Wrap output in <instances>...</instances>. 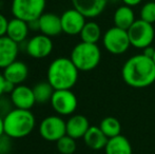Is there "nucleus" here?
I'll list each match as a JSON object with an SVG mask.
<instances>
[{
    "mask_svg": "<svg viewBox=\"0 0 155 154\" xmlns=\"http://www.w3.org/2000/svg\"><path fill=\"white\" fill-rule=\"evenodd\" d=\"M39 134L47 142H57L67 134V125L60 115H50L41 120Z\"/></svg>",
    "mask_w": 155,
    "mask_h": 154,
    "instance_id": "obj_8",
    "label": "nucleus"
},
{
    "mask_svg": "<svg viewBox=\"0 0 155 154\" xmlns=\"http://www.w3.org/2000/svg\"><path fill=\"white\" fill-rule=\"evenodd\" d=\"M152 59H153V61H154V64H155V53H154V56H153V58H152Z\"/></svg>",
    "mask_w": 155,
    "mask_h": 154,
    "instance_id": "obj_36",
    "label": "nucleus"
},
{
    "mask_svg": "<svg viewBox=\"0 0 155 154\" xmlns=\"http://www.w3.org/2000/svg\"><path fill=\"white\" fill-rule=\"evenodd\" d=\"M39 22V31L41 34L54 37L59 35L62 32L61 19L60 16H57L53 13H43L38 19Z\"/></svg>",
    "mask_w": 155,
    "mask_h": 154,
    "instance_id": "obj_15",
    "label": "nucleus"
},
{
    "mask_svg": "<svg viewBox=\"0 0 155 154\" xmlns=\"http://www.w3.org/2000/svg\"><path fill=\"white\" fill-rule=\"evenodd\" d=\"M74 8L86 18H95L104 11L108 0H71Z\"/></svg>",
    "mask_w": 155,
    "mask_h": 154,
    "instance_id": "obj_14",
    "label": "nucleus"
},
{
    "mask_svg": "<svg viewBox=\"0 0 155 154\" xmlns=\"http://www.w3.org/2000/svg\"><path fill=\"white\" fill-rule=\"evenodd\" d=\"M70 58L78 70L88 72L94 70L99 64L101 52L96 43L81 41L73 48Z\"/></svg>",
    "mask_w": 155,
    "mask_h": 154,
    "instance_id": "obj_4",
    "label": "nucleus"
},
{
    "mask_svg": "<svg viewBox=\"0 0 155 154\" xmlns=\"http://www.w3.org/2000/svg\"><path fill=\"white\" fill-rule=\"evenodd\" d=\"M11 106H13L11 99L8 100V99H4L0 96V115H2L3 117L4 115H6L12 110L11 109Z\"/></svg>",
    "mask_w": 155,
    "mask_h": 154,
    "instance_id": "obj_28",
    "label": "nucleus"
},
{
    "mask_svg": "<svg viewBox=\"0 0 155 154\" xmlns=\"http://www.w3.org/2000/svg\"><path fill=\"white\" fill-rule=\"evenodd\" d=\"M4 84H5V78L3 76V73L0 72V96L4 94Z\"/></svg>",
    "mask_w": 155,
    "mask_h": 154,
    "instance_id": "obj_33",
    "label": "nucleus"
},
{
    "mask_svg": "<svg viewBox=\"0 0 155 154\" xmlns=\"http://www.w3.org/2000/svg\"><path fill=\"white\" fill-rule=\"evenodd\" d=\"M12 150V138L3 134L0 136V154H10Z\"/></svg>",
    "mask_w": 155,
    "mask_h": 154,
    "instance_id": "obj_27",
    "label": "nucleus"
},
{
    "mask_svg": "<svg viewBox=\"0 0 155 154\" xmlns=\"http://www.w3.org/2000/svg\"><path fill=\"white\" fill-rule=\"evenodd\" d=\"M61 19L62 32L67 35L75 36L80 34L82 28L86 25V17L76 8H70L62 13Z\"/></svg>",
    "mask_w": 155,
    "mask_h": 154,
    "instance_id": "obj_11",
    "label": "nucleus"
},
{
    "mask_svg": "<svg viewBox=\"0 0 155 154\" xmlns=\"http://www.w3.org/2000/svg\"><path fill=\"white\" fill-rule=\"evenodd\" d=\"M19 44L8 38V36L0 37V69H5L8 66L17 60L19 53Z\"/></svg>",
    "mask_w": 155,
    "mask_h": 154,
    "instance_id": "obj_13",
    "label": "nucleus"
},
{
    "mask_svg": "<svg viewBox=\"0 0 155 154\" xmlns=\"http://www.w3.org/2000/svg\"><path fill=\"white\" fill-rule=\"evenodd\" d=\"M53 47L51 37L45 34H38L25 43V52L30 57L35 59H42L52 53Z\"/></svg>",
    "mask_w": 155,
    "mask_h": 154,
    "instance_id": "obj_10",
    "label": "nucleus"
},
{
    "mask_svg": "<svg viewBox=\"0 0 155 154\" xmlns=\"http://www.w3.org/2000/svg\"><path fill=\"white\" fill-rule=\"evenodd\" d=\"M15 84L13 82L8 81L5 79V84H4V94H11L13 92V90L15 89Z\"/></svg>",
    "mask_w": 155,
    "mask_h": 154,
    "instance_id": "obj_30",
    "label": "nucleus"
},
{
    "mask_svg": "<svg viewBox=\"0 0 155 154\" xmlns=\"http://www.w3.org/2000/svg\"><path fill=\"white\" fill-rule=\"evenodd\" d=\"M99 128L108 138H112L119 135L121 131V125L119 120L112 116L106 117V118L102 119L100 121Z\"/></svg>",
    "mask_w": 155,
    "mask_h": 154,
    "instance_id": "obj_24",
    "label": "nucleus"
},
{
    "mask_svg": "<svg viewBox=\"0 0 155 154\" xmlns=\"http://www.w3.org/2000/svg\"><path fill=\"white\" fill-rule=\"evenodd\" d=\"M104 45L107 51L113 55L126 53L131 45L128 31L117 27L109 29L104 35Z\"/></svg>",
    "mask_w": 155,
    "mask_h": 154,
    "instance_id": "obj_7",
    "label": "nucleus"
},
{
    "mask_svg": "<svg viewBox=\"0 0 155 154\" xmlns=\"http://www.w3.org/2000/svg\"><path fill=\"white\" fill-rule=\"evenodd\" d=\"M104 151L106 154H132V147L128 138L119 134L109 138Z\"/></svg>",
    "mask_w": 155,
    "mask_h": 154,
    "instance_id": "obj_20",
    "label": "nucleus"
},
{
    "mask_svg": "<svg viewBox=\"0 0 155 154\" xmlns=\"http://www.w3.org/2000/svg\"><path fill=\"white\" fill-rule=\"evenodd\" d=\"M57 150L61 154H73L76 151V139L65 134L56 142Z\"/></svg>",
    "mask_w": 155,
    "mask_h": 154,
    "instance_id": "obj_25",
    "label": "nucleus"
},
{
    "mask_svg": "<svg viewBox=\"0 0 155 154\" xmlns=\"http://www.w3.org/2000/svg\"><path fill=\"white\" fill-rule=\"evenodd\" d=\"M154 53H155V49L153 47H151V45H149V47H147V48H145V49H143V54L147 56V57H149V58H153Z\"/></svg>",
    "mask_w": 155,
    "mask_h": 154,
    "instance_id": "obj_31",
    "label": "nucleus"
},
{
    "mask_svg": "<svg viewBox=\"0 0 155 154\" xmlns=\"http://www.w3.org/2000/svg\"><path fill=\"white\" fill-rule=\"evenodd\" d=\"M29 27H30V30H33V31H39L38 19H37V20H33V21H31V22H29Z\"/></svg>",
    "mask_w": 155,
    "mask_h": 154,
    "instance_id": "obj_34",
    "label": "nucleus"
},
{
    "mask_svg": "<svg viewBox=\"0 0 155 154\" xmlns=\"http://www.w3.org/2000/svg\"><path fill=\"white\" fill-rule=\"evenodd\" d=\"M50 103L54 111L60 116L72 115L78 106L77 97L71 90H55Z\"/></svg>",
    "mask_w": 155,
    "mask_h": 154,
    "instance_id": "obj_9",
    "label": "nucleus"
},
{
    "mask_svg": "<svg viewBox=\"0 0 155 154\" xmlns=\"http://www.w3.org/2000/svg\"><path fill=\"white\" fill-rule=\"evenodd\" d=\"M8 25V20L6 19V17L4 15H2L0 13V37L6 35Z\"/></svg>",
    "mask_w": 155,
    "mask_h": 154,
    "instance_id": "obj_29",
    "label": "nucleus"
},
{
    "mask_svg": "<svg viewBox=\"0 0 155 154\" xmlns=\"http://www.w3.org/2000/svg\"><path fill=\"white\" fill-rule=\"evenodd\" d=\"M79 35L81 41L89 43H97L101 37V29L98 25V23L94 21H87Z\"/></svg>",
    "mask_w": 155,
    "mask_h": 154,
    "instance_id": "obj_22",
    "label": "nucleus"
},
{
    "mask_svg": "<svg viewBox=\"0 0 155 154\" xmlns=\"http://www.w3.org/2000/svg\"><path fill=\"white\" fill-rule=\"evenodd\" d=\"M30 27L29 22L14 17L13 19L8 20V31H6V36L17 42L18 44L25 41L28 35H29Z\"/></svg>",
    "mask_w": 155,
    "mask_h": 154,
    "instance_id": "obj_18",
    "label": "nucleus"
},
{
    "mask_svg": "<svg viewBox=\"0 0 155 154\" xmlns=\"http://www.w3.org/2000/svg\"><path fill=\"white\" fill-rule=\"evenodd\" d=\"M140 19L152 25L155 22V1H149L143 4L140 10Z\"/></svg>",
    "mask_w": 155,
    "mask_h": 154,
    "instance_id": "obj_26",
    "label": "nucleus"
},
{
    "mask_svg": "<svg viewBox=\"0 0 155 154\" xmlns=\"http://www.w3.org/2000/svg\"><path fill=\"white\" fill-rule=\"evenodd\" d=\"M121 76L128 86L143 89L155 81V64L152 58L143 54L132 56L124 62Z\"/></svg>",
    "mask_w": 155,
    "mask_h": 154,
    "instance_id": "obj_1",
    "label": "nucleus"
},
{
    "mask_svg": "<svg viewBox=\"0 0 155 154\" xmlns=\"http://www.w3.org/2000/svg\"><path fill=\"white\" fill-rule=\"evenodd\" d=\"M128 35L132 47L143 50L152 44L155 37V31L152 23L138 19L135 20L128 30Z\"/></svg>",
    "mask_w": 155,
    "mask_h": 154,
    "instance_id": "obj_6",
    "label": "nucleus"
},
{
    "mask_svg": "<svg viewBox=\"0 0 155 154\" xmlns=\"http://www.w3.org/2000/svg\"><path fill=\"white\" fill-rule=\"evenodd\" d=\"M113 20H114L115 27L120 28V29L128 31L131 25L135 22V15H134V12H133L132 8L128 5L119 6V8L115 11Z\"/></svg>",
    "mask_w": 155,
    "mask_h": 154,
    "instance_id": "obj_21",
    "label": "nucleus"
},
{
    "mask_svg": "<svg viewBox=\"0 0 155 154\" xmlns=\"http://www.w3.org/2000/svg\"><path fill=\"white\" fill-rule=\"evenodd\" d=\"M4 134L12 139L27 137L36 126V118L31 110L14 108L4 115Z\"/></svg>",
    "mask_w": 155,
    "mask_h": 154,
    "instance_id": "obj_3",
    "label": "nucleus"
},
{
    "mask_svg": "<svg viewBox=\"0 0 155 154\" xmlns=\"http://www.w3.org/2000/svg\"><path fill=\"white\" fill-rule=\"evenodd\" d=\"M4 134V119L3 116L0 115V136Z\"/></svg>",
    "mask_w": 155,
    "mask_h": 154,
    "instance_id": "obj_35",
    "label": "nucleus"
},
{
    "mask_svg": "<svg viewBox=\"0 0 155 154\" xmlns=\"http://www.w3.org/2000/svg\"><path fill=\"white\" fill-rule=\"evenodd\" d=\"M45 4L47 0H12L11 11L14 17L31 22L45 13Z\"/></svg>",
    "mask_w": 155,
    "mask_h": 154,
    "instance_id": "obj_5",
    "label": "nucleus"
},
{
    "mask_svg": "<svg viewBox=\"0 0 155 154\" xmlns=\"http://www.w3.org/2000/svg\"><path fill=\"white\" fill-rule=\"evenodd\" d=\"M3 76L6 80L13 82L15 86L22 84L29 76V68L25 62L16 60L5 69H3Z\"/></svg>",
    "mask_w": 155,
    "mask_h": 154,
    "instance_id": "obj_17",
    "label": "nucleus"
},
{
    "mask_svg": "<svg viewBox=\"0 0 155 154\" xmlns=\"http://www.w3.org/2000/svg\"><path fill=\"white\" fill-rule=\"evenodd\" d=\"M54 89L49 82H38L37 84H35L33 88V92L35 95V99H36L37 103H47L51 100L52 95L54 93Z\"/></svg>",
    "mask_w": 155,
    "mask_h": 154,
    "instance_id": "obj_23",
    "label": "nucleus"
},
{
    "mask_svg": "<svg viewBox=\"0 0 155 154\" xmlns=\"http://www.w3.org/2000/svg\"><path fill=\"white\" fill-rule=\"evenodd\" d=\"M65 125H67V135L73 137L74 139L84 138V134L91 127L89 119L80 114L72 115L65 121Z\"/></svg>",
    "mask_w": 155,
    "mask_h": 154,
    "instance_id": "obj_16",
    "label": "nucleus"
},
{
    "mask_svg": "<svg viewBox=\"0 0 155 154\" xmlns=\"http://www.w3.org/2000/svg\"><path fill=\"white\" fill-rule=\"evenodd\" d=\"M143 0H123V2L124 3V5H128V6H135V5H138Z\"/></svg>",
    "mask_w": 155,
    "mask_h": 154,
    "instance_id": "obj_32",
    "label": "nucleus"
},
{
    "mask_svg": "<svg viewBox=\"0 0 155 154\" xmlns=\"http://www.w3.org/2000/svg\"><path fill=\"white\" fill-rule=\"evenodd\" d=\"M10 99L13 106L17 109L31 110L36 103L33 88L25 84H18L15 87L13 92L10 94Z\"/></svg>",
    "mask_w": 155,
    "mask_h": 154,
    "instance_id": "obj_12",
    "label": "nucleus"
},
{
    "mask_svg": "<svg viewBox=\"0 0 155 154\" xmlns=\"http://www.w3.org/2000/svg\"><path fill=\"white\" fill-rule=\"evenodd\" d=\"M78 72L71 58L58 57L48 68V82L54 90H71L78 80Z\"/></svg>",
    "mask_w": 155,
    "mask_h": 154,
    "instance_id": "obj_2",
    "label": "nucleus"
},
{
    "mask_svg": "<svg viewBox=\"0 0 155 154\" xmlns=\"http://www.w3.org/2000/svg\"><path fill=\"white\" fill-rule=\"evenodd\" d=\"M84 140L86 145L92 150H102L106 148V145L108 143L109 138L104 135L99 127L91 126L87 133L84 136Z\"/></svg>",
    "mask_w": 155,
    "mask_h": 154,
    "instance_id": "obj_19",
    "label": "nucleus"
}]
</instances>
